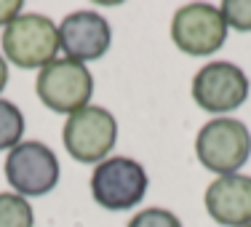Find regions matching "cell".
<instances>
[{"instance_id": "4", "label": "cell", "mask_w": 251, "mask_h": 227, "mask_svg": "<svg viewBox=\"0 0 251 227\" xmlns=\"http://www.w3.org/2000/svg\"><path fill=\"white\" fill-rule=\"evenodd\" d=\"M195 152L208 171H217L222 177L238 174V169L251 155V134L246 123L235 118H217L198 131Z\"/></svg>"}, {"instance_id": "10", "label": "cell", "mask_w": 251, "mask_h": 227, "mask_svg": "<svg viewBox=\"0 0 251 227\" xmlns=\"http://www.w3.org/2000/svg\"><path fill=\"white\" fill-rule=\"evenodd\" d=\"M208 217L222 227L251 225V177L227 174L208 184L203 195Z\"/></svg>"}, {"instance_id": "14", "label": "cell", "mask_w": 251, "mask_h": 227, "mask_svg": "<svg viewBox=\"0 0 251 227\" xmlns=\"http://www.w3.org/2000/svg\"><path fill=\"white\" fill-rule=\"evenodd\" d=\"M128 227H182L176 214L166 208H145L128 222Z\"/></svg>"}, {"instance_id": "13", "label": "cell", "mask_w": 251, "mask_h": 227, "mask_svg": "<svg viewBox=\"0 0 251 227\" xmlns=\"http://www.w3.org/2000/svg\"><path fill=\"white\" fill-rule=\"evenodd\" d=\"M219 11L227 27L238 32H251V0H225Z\"/></svg>"}, {"instance_id": "2", "label": "cell", "mask_w": 251, "mask_h": 227, "mask_svg": "<svg viewBox=\"0 0 251 227\" xmlns=\"http://www.w3.org/2000/svg\"><path fill=\"white\" fill-rule=\"evenodd\" d=\"M147 171L139 160L115 155L107 158L91 174V195L107 211H126L139 206L147 195Z\"/></svg>"}, {"instance_id": "17", "label": "cell", "mask_w": 251, "mask_h": 227, "mask_svg": "<svg viewBox=\"0 0 251 227\" xmlns=\"http://www.w3.org/2000/svg\"><path fill=\"white\" fill-rule=\"evenodd\" d=\"M249 227H251V225H249Z\"/></svg>"}, {"instance_id": "7", "label": "cell", "mask_w": 251, "mask_h": 227, "mask_svg": "<svg viewBox=\"0 0 251 227\" xmlns=\"http://www.w3.org/2000/svg\"><path fill=\"white\" fill-rule=\"evenodd\" d=\"M5 179L22 198L46 195L59 184V158L43 142H19L5 158Z\"/></svg>"}, {"instance_id": "16", "label": "cell", "mask_w": 251, "mask_h": 227, "mask_svg": "<svg viewBox=\"0 0 251 227\" xmlns=\"http://www.w3.org/2000/svg\"><path fill=\"white\" fill-rule=\"evenodd\" d=\"M5 83H8V64H5V59L0 56V94H3Z\"/></svg>"}, {"instance_id": "8", "label": "cell", "mask_w": 251, "mask_h": 227, "mask_svg": "<svg viewBox=\"0 0 251 227\" xmlns=\"http://www.w3.org/2000/svg\"><path fill=\"white\" fill-rule=\"evenodd\" d=\"M249 97V77L232 62H211L193 77V99L206 112H230Z\"/></svg>"}, {"instance_id": "12", "label": "cell", "mask_w": 251, "mask_h": 227, "mask_svg": "<svg viewBox=\"0 0 251 227\" xmlns=\"http://www.w3.org/2000/svg\"><path fill=\"white\" fill-rule=\"evenodd\" d=\"M25 134V115L14 101L0 99V150H14Z\"/></svg>"}, {"instance_id": "15", "label": "cell", "mask_w": 251, "mask_h": 227, "mask_svg": "<svg viewBox=\"0 0 251 227\" xmlns=\"http://www.w3.org/2000/svg\"><path fill=\"white\" fill-rule=\"evenodd\" d=\"M22 16V0H0V27H8L14 19Z\"/></svg>"}, {"instance_id": "5", "label": "cell", "mask_w": 251, "mask_h": 227, "mask_svg": "<svg viewBox=\"0 0 251 227\" xmlns=\"http://www.w3.org/2000/svg\"><path fill=\"white\" fill-rule=\"evenodd\" d=\"M35 91L40 101L53 112H73L88 107V99L94 94V77L86 64L73 62V59H53L40 70L35 80Z\"/></svg>"}, {"instance_id": "11", "label": "cell", "mask_w": 251, "mask_h": 227, "mask_svg": "<svg viewBox=\"0 0 251 227\" xmlns=\"http://www.w3.org/2000/svg\"><path fill=\"white\" fill-rule=\"evenodd\" d=\"M0 227H35V214L27 198L16 193H0Z\"/></svg>"}, {"instance_id": "9", "label": "cell", "mask_w": 251, "mask_h": 227, "mask_svg": "<svg viewBox=\"0 0 251 227\" xmlns=\"http://www.w3.org/2000/svg\"><path fill=\"white\" fill-rule=\"evenodd\" d=\"M110 25L107 19L97 11H75L67 14L59 25V46L73 62H91V59H101L110 51Z\"/></svg>"}, {"instance_id": "1", "label": "cell", "mask_w": 251, "mask_h": 227, "mask_svg": "<svg viewBox=\"0 0 251 227\" xmlns=\"http://www.w3.org/2000/svg\"><path fill=\"white\" fill-rule=\"evenodd\" d=\"M59 49V27L49 16L22 14L3 29V53L22 70H43Z\"/></svg>"}, {"instance_id": "3", "label": "cell", "mask_w": 251, "mask_h": 227, "mask_svg": "<svg viewBox=\"0 0 251 227\" xmlns=\"http://www.w3.org/2000/svg\"><path fill=\"white\" fill-rule=\"evenodd\" d=\"M64 150L77 163H101L107 160V152L115 147L118 139V123L110 110L97 104H88L83 110L73 112L64 121Z\"/></svg>"}, {"instance_id": "6", "label": "cell", "mask_w": 251, "mask_h": 227, "mask_svg": "<svg viewBox=\"0 0 251 227\" xmlns=\"http://www.w3.org/2000/svg\"><path fill=\"white\" fill-rule=\"evenodd\" d=\"M171 40L187 56H211L225 46L227 25L217 5L187 3L171 19Z\"/></svg>"}]
</instances>
